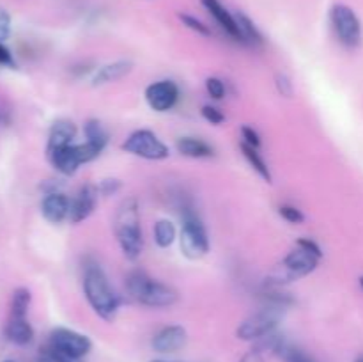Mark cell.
Masks as SVG:
<instances>
[{"mask_svg": "<svg viewBox=\"0 0 363 362\" xmlns=\"http://www.w3.org/2000/svg\"><path fill=\"white\" fill-rule=\"evenodd\" d=\"M99 155H101V151L98 148H94L89 142H84V144H71L67 148L59 149V151L48 155V160L57 172H60L62 176H73L82 163L92 162Z\"/></svg>", "mask_w": 363, "mask_h": 362, "instance_id": "cell-8", "label": "cell"}, {"mask_svg": "<svg viewBox=\"0 0 363 362\" xmlns=\"http://www.w3.org/2000/svg\"><path fill=\"white\" fill-rule=\"evenodd\" d=\"M330 21L337 39L346 48H357L362 43V21L358 14L346 4H333L330 9Z\"/></svg>", "mask_w": 363, "mask_h": 362, "instance_id": "cell-7", "label": "cell"}, {"mask_svg": "<svg viewBox=\"0 0 363 362\" xmlns=\"http://www.w3.org/2000/svg\"><path fill=\"white\" fill-rule=\"evenodd\" d=\"M0 66L11 67V70H16L18 67L16 60H14L13 57V52H11L4 43H0Z\"/></svg>", "mask_w": 363, "mask_h": 362, "instance_id": "cell-34", "label": "cell"}, {"mask_svg": "<svg viewBox=\"0 0 363 362\" xmlns=\"http://www.w3.org/2000/svg\"><path fill=\"white\" fill-rule=\"evenodd\" d=\"M177 153H181L183 156H188V158H211L215 156V149L213 146H209L208 142L202 141V138L195 137H181L177 138L176 142Z\"/></svg>", "mask_w": 363, "mask_h": 362, "instance_id": "cell-19", "label": "cell"}, {"mask_svg": "<svg viewBox=\"0 0 363 362\" xmlns=\"http://www.w3.org/2000/svg\"><path fill=\"white\" fill-rule=\"evenodd\" d=\"M177 16H179V20L183 21V25H186L190 31L197 32V34H201V35H206V38H208V35H211V31H209L208 25H206L204 21L199 20V18L191 16V14H186V13H179Z\"/></svg>", "mask_w": 363, "mask_h": 362, "instance_id": "cell-27", "label": "cell"}, {"mask_svg": "<svg viewBox=\"0 0 363 362\" xmlns=\"http://www.w3.org/2000/svg\"><path fill=\"white\" fill-rule=\"evenodd\" d=\"M121 188H123V181L117 180V177H105V180H101L98 183V192L103 197L116 195Z\"/></svg>", "mask_w": 363, "mask_h": 362, "instance_id": "cell-31", "label": "cell"}, {"mask_svg": "<svg viewBox=\"0 0 363 362\" xmlns=\"http://www.w3.org/2000/svg\"><path fill=\"white\" fill-rule=\"evenodd\" d=\"M319 261H321L319 256L312 254L307 248L296 245V248L291 251L289 254L284 258V261L280 263V265H277L275 268L266 275L264 286L284 287L286 284L303 279V277L311 275V273L318 268Z\"/></svg>", "mask_w": 363, "mask_h": 362, "instance_id": "cell-4", "label": "cell"}, {"mask_svg": "<svg viewBox=\"0 0 363 362\" xmlns=\"http://www.w3.org/2000/svg\"><path fill=\"white\" fill-rule=\"evenodd\" d=\"M279 215L289 224H303L305 222L303 212H301L300 208H296V206H293V204H282V206H280Z\"/></svg>", "mask_w": 363, "mask_h": 362, "instance_id": "cell-29", "label": "cell"}, {"mask_svg": "<svg viewBox=\"0 0 363 362\" xmlns=\"http://www.w3.org/2000/svg\"><path fill=\"white\" fill-rule=\"evenodd\" d=\"M133 67L135 64L131 60H116V62L105 64L92 77V87H101V85L123 80L124 77H128L133 71Z\"/></svg>", "mask_w": 363, "mask_h": 362, "instance_id": "cell-17", "label": "cell"}, {"mask_svg": "<svg viewBox=\"0 0 363 362\" xmlns=\"http://www.w3.org/2000/svg\"><path fill=\"white\" fill-rule=\"evenodd\" d=\"M240 362H266V355L262 353V351L252 348L250 351H247V353L240 358Z\"/></svg>", "mask_w": 363, "mask_h": 362, "instance_id": "cell-37", "label": "cell"}, {"mask_svg": "<svg viewBox=\"0 0 363 362\" xmlns=\"http://www.w3.org/2000/svg\"><path fill=\"white\" fill-rule=\"evenodd\" d=\"M34 362H55V358L52 357V353L48 350H43V353Z\"/></svg>", "mask_w": 363, "mask_h": 362, "instance_id": "cell-38", "label": "cell"}, {"mask_svg": "<svg viewBox=\"0 0 363 362\" xmlns=\"http://www.w3.org/2000/svg\"><path fill=\"white\" fill-rule=\"evenodd\" d=\"M126 291L131 300L145 307H170L179 300V293L172 286L151 279L142 270H133L126 277Z\"/></svg>", "mask_w": 363, "mask_h": 362, "instance_id": "cell-3", "label": "cell"}, {"mask_svg": "<svg viewBox=\"0 0 363 362\" xmlns=\"http://www.w3.org/2000/svg\"><path fill=\"white\" fill-rule=\"evenodd\" d=\"M206 91H208V94L211 96L213 99H216V102L223 99L227 94L225 84H223L222 78H218V77L206 78Z\"/></svg>", "mask_w": 363, "mask_h": 362, "instance_id": "cell-28", "label": "cell"}, {"mask_svg": "<svg viewBox=\"0 0 363 362\" xmlns=\"http://www.w3.org/2000/svg\"><path fill=\"white\" fill-rule=\"evenodd\" d=\"M240 149H241V153H243L245 160H247V162L250 163L252 169H254L255 172H257L259 176H261L262 180L266 181V183H272V181H273L272 170H269L268 163L264 162V158H262V156H261V153L257 151V148H252V146H248V144H245V142H241Z\"/></svg>", "mask_w": 363, "mask_h": 362, "instance_id": "cell-20", "label": "cell"}, {"mask_svg": "<svg viewBox=\"0 0 363 362\" xmlns=\"http://www.w3.org/2000/svg\"><path fill=\"white\" fill-rule=\"evenodd\" d=\"M241 138H243V141H241V142H245V144L252 146V148H257L259 149V148H261V144H262L261 135H259L257 131H255L252 126H241Z\"/></svg>", "mask_w": 363, "mask_h": 362, "instance_id": "cell-33", "label": "cell"}, {"mask_svg": "<svg viewBox=\"0 0 363 362\" xmlns=\"http://www.w3.org/2000/svg\"><path fill=\"white\" fill-rule=\"evenodd\" d=\"M4 336L9 343L16 344V346H27L34 339V329L27 318L9 316L6 327H4Z\"/></svg>", "mask_w": 363, "mask_h": 362, "instance_id": "cell-18", "label": "cell"}, {"mask_svg": "<svg viewBox=\"0 0 363 362\" xmlns=\"http://www.w3.org/2000/svg\"><path fill=\"white\" fill-rule=\"evenodd\" d=\"M71 199L62 192L46 194L41 201V213L46 222L60 224L69 216Z\"/></svg>", "mask_w": 363, "mask_h": 362, "instance_id": "cell-16", "label": "cell"}, {"mask_svg": "<svg viewBox=\"0 0 363 362\" xmlns=\"http://www.w3.org/2000/svg\"><path fill=\"white\" fill-rule=\"evenodd\" d=\"M279 357L284 358V362H315L314 358L308 353H305L301 348L293 346V344L286 343L282 346V350L279 351Z\"/></svg>", "mask_w": 363, "mask_h": 362, "instance_id": "cell-26", "label": "cell"}, {"mask_svg": "<svg viewBox=\"0 0 363 362\" xmlns=\"http://www.w3.org/2000/svg\"><path fill=\"white\" fill-rule=\"evenodd\" d=\"M152 233H155V241L160 248H169L170 245L176 241V236H177L176 226L167 219L158 220V222L155 224Z\"/></svg>", "mask_w": 363, "mask_h": 362, "instance_id": "cell-24", "label": "cell"}, {"mask_svg": "<svg viewBox=\"0 0 363 362\" xmlns=\"http://www.w3.org/2000/svg\"><path fill=\"white\" fill-rule=\"evenodd\" d=\"M84 293L92 311L105 322H112L119 311L121 298L110 286L105 272L98 265L85 266Z\"/></svg>", "mask_w": 363, "mask_h": 362, "instance_id": "cell-2", "label": "cell"}, {"mask_svg": "<svg viewBox=\"0 0 363 362\" xmlns=\"http://www.w3.org/2000/svg\"><path fill=\"white\" fill-rule=\"evenodd\" d=\"M357 362H363V355H360V357L357 358Z\"/></svg>", "mask_w": 363, "mask_h": 362, "instance_id": "cell-40", "label": "cell"}, {"mask_svg": "<svg viewBox=\"0 0 363 362\" xmlns=\"http://www.w3.org/2000/svg\"><path fill=\"white\" fill-rule=\"evenodd\" d=\"M92 341L85 334L77 332L66 327H57L50 334V341L46 350L52 353L55 362L64 361H82L91 351Z\"/></svg>", "mask_w": 363, "mask_h": 362, "instance_id": "cell-6", "label": "cell"}, {"mask_svg": "<svg viewBox=\"0 0 363 362\" xmlns=\"http://www.w3.org/2000/svg\"><path fill=\"white\" fill-rule=\"evenodd\" d=\"M181 219H183V229H181L179 238L181 252L184 258L197 261L209 252L208 231L190 202L181 206Z\"/></svg>", "mask_w": 363, "mask_h": 362, "instance_id": "cell-5", "label": "cell"}, {"mask_svg": "<svg viewBox=\"0 0 363 362\" xmlns=\"http://www.w3.org/2000/svg\"><path fill=\"white\" fill-rule=\"evenodd\" d=\"M98 185L85 183L80 190L77 192L69 204V222L71 224H80L87 220L89 216L94 213L96 204H98Z\"/></svg>", "mask_w": 363, "mask_h": 362, "instance_id": "cell-12", "label": "cell"}, {"mask_svg": "<svg viewBox=\"0 0 363 362\" xmlns=\"http://www.w3.org/2000/svg\"><path fill=\"white\" fill-rule=\"evenodd\" d=\"M11 35V18L6 11H0V43Z\"/></svg>", "mask_w": 363, "mask_h": 362, "instance_id": "cell-35", "label": "cell"}, {"mask_svg": "<svg viewBox=\"0 0 363 362\" xmlns=\"http://www.w3.org/2000/svg\"><path fill=\"white\" fill-rule=\"evenodd\" d=\"M261 298L266 304V307H275V309H280V311L286 307H291V305L294 304L293 295L284 291L282 287H275V286L262 287Z\"/></svg>", "mask_w": 363, "mask_h": 362, "instance_id": "cell-21", "label": "cell"}, {"mask_svg": "<svg viewBox=\"0 0 363 362\" xmlns=\"http://www.w3.org/2000/svg\"><path fill=\"white\" fill-rule=\"evenodd\" d=\"M66 362H82V361H66Z\"/></svg>", "mask_w": 363, "mask_h": 362, "instance_id": "cell-42", "label": "cell"}, {"mask_svg": "<svg viewBox=\"0 0 363 362\" xmlns=\"http://www.w3.org/2000/svg\"><path fill=\"white\" fill-rule=\"evenodd\" d=\"M32 295L27 287H16L13 291V298H11V312L9 316H16V318H27L28 307H30Z\"/></svg>", "mask_w": 363, "mask_h": 362, "instance_id": "cell-25", "label": "cell"}, {"mask_svg": "<svg viewBox=\"0 0 363 362\" xmlns=\"http://www.w3.org/2000/svg\"><path fill=\"white\" fill-rule=\"evenodd\" d=\"M296 245H300V247L307 248V251L312 252V254H315V256H319V258H323L321 247H319V245L315 243L314 240H311V238H300V240L296 241Z\"/></svg>", "mask_w": 363, "mask_h": 362, "instance_id": "cell-36", "label": "cell"}, {"mask_svg": "<svg viewBox=\"0 0 363 362\" xmlns=\"http://www.w3.org/2000/svg\"><path fill=\"white\" fill-rule=\"evenodd\" d=\"M4 362H14V361H4Z\"/></svg>", "mask_w": 363, "mask_h": 362, "instance_id": "cell-43", "label": "cell"}, {"mask_svg": "<svg viewBox=\"0 0 363 362\" xmlns=\"http://www.w3.org/2000/svg\"><path fill=\"white\" fill-rule=\"evenodd\" d=\"M113 233L124 258L137 261L144 248V236L140 226V206L135 197H126L119 204L113 219Z\"/></svg>", "mask_w": 363, "mask_h": 362, "instance_id": "cell-1", "label": "cell"}, {"mask_svg": "<svg viewBox=\"0 0 363 362\" xmlns=\"http://www.w3.org/2000/svg\"><path fill=\"white\" fill-rule=\"evenodd\" d=\"M123 151L144 160H165L169 158L170 149L155 131L137 130L123 142Z\"/></svg>", "mask_w": 363, "mask_h": 362, "instance_id": "cell-9", "label": "cell"}, {"mask_svg": "<svg viewBox=\"0 0 363 362\" xmlns=\"http://www.w3.org/2000/svg\"><path fill=\"white\" fill-rule=\"evenodd\" d=\"M74 137H77V124H74L73 121L69 119L53 121L48 133V142H46V156L73 144Z\"/></svg>", "mask_w": 363, "mask_h": 362, "instance_id": "cell-14", "label": "cell"}, {"mask_svg": "<svg viewBox=\"0 0 363 362\" xmlns=\"http://www.w3.org/2000/svg\"><path fill=\"white\" fill-rule=\"evenodd\" d=\"M188 332L181 325L163 327L155 337H152V350L158 353H176L181 348L186 346Z\"/></svg>", "mask_w": 363, "mask_h": 362, "instance_id": "cell-13", "label": "cell"}, {"mask_svg": "<svg viewBox=\"0 0 363 362\" xmlns=\"http://www.w3.org/2000/svg\"><path fill=\"white\" fill-rule=\"evenodd\" d=\"M275 87L279 91L280 96L284 98H293L294 96V84L291 80L289 75L286 73H277L275 75Z\"/></svg>", "mask_w": 363, "mask_h": 362, "instance_id": "cell-30", "label": "cell"}, {"mask_svg": "<svg viewBox=\"0 0 363 362\" xmlns=\"http://www.w3.org/2000/svg\"><path fill=\"white\" fill-rule=\"evenodd\" d=\"M280 316H282V311L275 307H266L262 311L255 312V314L248 316L247 319L240 323V327L236 329L238 339L241 341H259L261 337L268 336V334L275 332L277 327L280 323Z\"/></svg>", "mask_w": 363, "mask_h": 362, "instance_id": "cell-10", "label": "cell"}, {"mask_svg": "<svg viewBox=\"0 0 363 362\" xmlns=\"http://www.w3.org/2000/svg\"><path fill=\"white\" fill-rule=\"evenodd\" d=\"M201 2L202 6L208 9V13L215 18V21L220 25V28H222L230 39H234L236 43H243V35H241L240 27H238L236 16L230 14L229 11L223 7V4L220 2V0H201Z\"/></svg>", "mask_w": 363, "mask_h": 362, "instance_id": "cell-15", "label": "cell"}, {"mask_svg": "<svg viewBox=\"0 0 363 362\" xmlns=\"http://www.w3.org/2000/svg\"><path fill=\"white\" fill-rule=\"evenodd\" d=\"M177 99H179V87L174 80L155 82L145 89V102L155 112H169L176 106Z\"/></svg>", "mask_w": 363, "mask_h": 362, "instance_id": "cell-11", "label": "cell"}, {"mask_svg": "<svg viewBox=\"0 0 363 362\" xmlns=\"http://www.w3.org/2000/svg\"><path fill=\"white\" fill-rule=\"evenodd\" d=\"M236 21H238V27H240L241 35H243V43L245 45H254V46H262L264 45V38H262L261 31L255 27L254 21L247 16L245 13L238 11L236 14Z\"/></svg>", "mask_w": 363, "mask_h": 362, "instance_id": "cell-22", "label": "cell"}, {"mask_svg": "<svg viewBox=\"0 0 363 362\" xmlns=\"http://www.w3.org/2000/svg\"><path fill=\"white\" fill-rule=\"evenodd\" d=\"M84 133L89 144H92L94 148H98L99 151L106 148L108 144V131L105 130V126L101 124V121L98 119H87L84 124Z\"/></svg>", "mask_w": 363, "mask_h": 362, "instance_id": "cell-23", "label": "cell"}, {"mask_svg": "<svg viewBox=\"0 0 363 362\" xmlns=\"http://www.w3.org/2000/svg\"><path fill=\"white\" fill-rule=\"evenodd\" d=\"M201 114H202V117L208 121V123L215 124V126H218V124H222L223 121H225V114H223L222 110L216 109V106H213V105L202 106Z\"/></svg>", "mask_w": 363, "mask_h": 362, "instance_id": "cell-32", "label": "cell"}, {"mask_svg": "<svg viewBox=\"0 0 363 362\" xmlns=\"http://www.w3.org/2000/svg\"><path fill=\"white\" fill-rule=\"evenodd\" d=\"M151 362H167V361H151Z\"/></svg>", "mask_w": 363, "mask_h": 362, "instance_id": "cell-41", "label": "cell"}, {"mask_svg": "<svg viewBox=\"0 0 363 362\" xmlns=\"http://www.w3.org/2000/svg\"><path fill=\"white\" fill-rule=\"evenodd\" d=\"M358 283H360V287L363 290V275L360 277V279H358Z\"/></svg>", "mask_w": 363, "mask_h": 362, "instance_id": "cell-39", "label": "cell"}]
</instances>
